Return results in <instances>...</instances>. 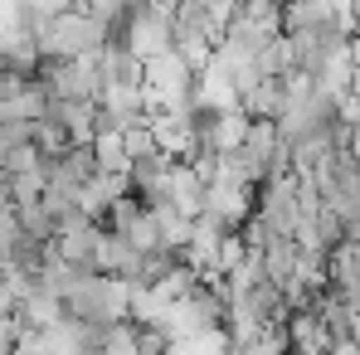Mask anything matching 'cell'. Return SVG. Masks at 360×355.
Returning a JSON list of instances; mask_svg holds the SVG:
<instances>
[{"mask_svg":"<svg viewBox=\"0 0 360 355\" xmlns=\"http://www.w3.org/2000/svg\"><path fill=\"white\" fill-rule=\"evenodd\" d=\"M34 44H39V59H98L112 44V30L98 15L68 5L34 30Z\"/></svg>","mask_w":360,"mask_h":355,"instance_id":"obj_1","label":"cell"},{"mask_svg":"<svg viewBox=\"0 0 360 355\" xmlns=\"http://www.w3.org/2000/svg\"><path fill=\"white\" fill-rule=\"evenodd\" d=\"M63 316L103 331L112 321H127L131 316V283L122 278H108V273H83L68 292H63Z\"/></svg>","mask_w":360,"mask_h":355,"instance_id":"obj_2","label":"cell"},{"mask_svg":"<svg viewBox=\"0 0 360 355\" xmlns=\"http://www.w3.org/2000/svg\"><path fill=\"white\" fill-rule=\"evenodd\" d=\"M34 78L49 88L54 103H98L103 98V68H98V59H39Z\"/></svg>","mask_w":360,"mask_h":355,"instance_id":"obj_3","label":"cell"},{"mask_svg":"<svg viewBox=\"0 0 360 355\" xmlns=\"http://www.w3.org/2000/svg\"><path fill=\"white\" fill-rule=\"evenodd\" d=\"M49 117L63 127L73 146H88L98 136V103H49Z\"/></svg>","mask_w":360,"mask_h":355,"instance_id":"obj_4","label":"cell"},{"mask_svg":"<svg viewBox=\"0 0 360 355\" xmlns=\"http://www.w3.org/2000/svg\"><path fill=\"white\" fill-rule=\"evenodd\" d=\"M248 127H253L248 112H219V117H214V131H210V151L234 156L243 141H248Z\"/></svg>","mask_w":360,"mask_h":355,"instance_id":"obj_5","label":"cell"},{"mask_svg":"<svg viewBox=\"0 0 360 355\" xmlns=\"http://www.w3.org/2000/svg\"><path fill=\"white\" fill-rule=\"evenodd\" d=\"M93 156H98V171L103 176H127L131 171V156H127L122 131H98L93 136Z\"/></svg>","mask_w":360,"mask_h":355,"instance_id":"obj_6","label":"cell"},{"mask_svg":"<svg viewBox=\"0 0 360 355\" xmlns=\"http://www.w3.org/2000/svg\"><path fill=\"white\" fill-rule=\"evenodd\" d=\"M0 166H5V141H0Z\"/></svg>","mask_w":360,"mask_h":355,"instance_id":"obj_7","label":"cell"}]
</instances>
